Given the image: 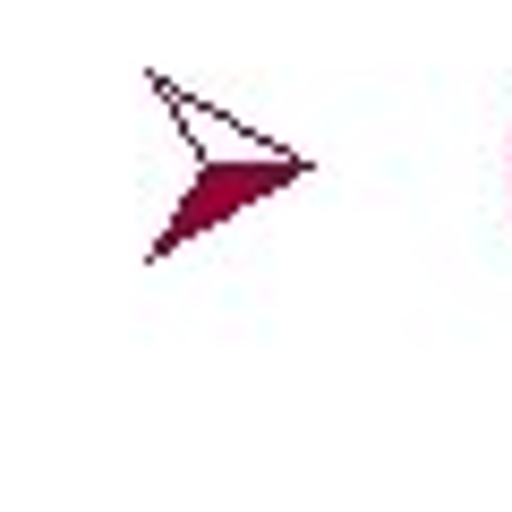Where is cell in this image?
Instances as JSON below:
<instances>
[{
    "instance_id": "6da1fadb",
    "label": "cell",
    "mask_w": 512,
    "mask_h": 512,
    "mask_svg": "<svg viewBox=\"0 0 512 512\" xmlns=\"http://www.w3.org/2000/svg\"><path fill=\"white\" fill-rule=\"evenodd\" d=\"M180 137H188V128H180ZM188 146H197V180L180 188V205H171V222L154 231V265H163V256H180L188 239L222 231L231 214H248V205H265L274 188L308 180V154H291V146H265V137H248V128H239V146H231V154H205V137H188Z\"/></svg>"
},
{
    "instance_id": "7a4b0ae2",
    "label": "cell",
    "mask_w": 512,
    "mask_h": 512,
    "mask_svg": "<svg viewBox=\"0 0 512 512\" xmlns=\"http://www.w3.org/2000/svg\"><path fill=\"white\" fill-rule=\"evenodd\" d=\"M504 171H512V146H504Z\"/></svg>"
}]
</instances>
